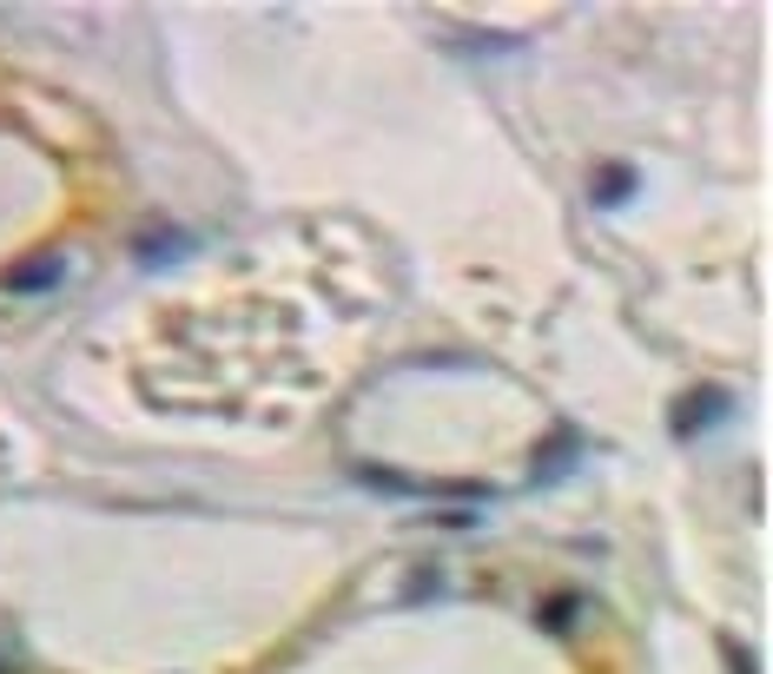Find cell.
<instances>
[{"mask_svg":"<svg viewBox=\"0 0 773 674\" xmlns=\"http://www.w3.org/2000/svg\"><path fill=\"white\" fill-rule=\"evenodd\" d=\"M734 410V397L721 390V384H701V390H687L681 403H674V416H668V430L687 444V437H708L714 424H721V416Z\"/></svg>","mask_w":773,"mask_h":674,"instance_id":"obj_1","label":"cell"},{"mask_svg":"<svg viewBox=\"0 0 773 674\" xmlns=\"http://www.w3.org/2000/svg\"><path fill=\"white\" fill-rule=\"evenodd\" d=\"M60 278H66V259H60V251H34L27 265H8V272H0V291L27 298V291H53Z\"/></svg>","mask_w":773,"mask_h":674,"instance_id":"obj_2","label":"cell"},{"mask_svg":"<svg viewBox=\"0 0 773 674\" xmlns=\"http://www.w3.org/2000/svg\"><path fill=\"white\" fill-rule=\"evenodd\" d=\"M641 192V179H635V165H601L595 173V205L601 212H615V205H628Z\"/></svg>","mask_w":773,"mask_h":674,"instance_id":"obj_3","label":"cell"},{"mask_svg":"<svg viewBox=\"0 0 773 674\" xmlns=\"http://www.w3.org/2000/svg\"><path fill=\"white\" fill-rule=\"evenodd\" d=\"M133 251H139L146 265H165V259H179V251H192V238L186 232H139Z\"/></svg>","mask_w":773,"mask_h":674,"instance_id":"obj_4","label":"cell"},{"mask_svg":"<svg viewBox=\"0 0 773 674\" xmlns=\"http://www.w3.org/2000/svg\"><path fill=\"white\" fill-rule=\"evenodd\" d=\"M575 450H582V437H575V430H556V437H549V450L536 457V476H543V483H549V476H562V463H569Z\"/></svg>","mask_w":773,"mask_h":674,"instance_id":"obj_5","label":"cell"},{"mask_svg":"<svg viewBox=\"0 0 773 674\" xmlns=\"http://www.w3.org/2000/svg\"><path fill=\"white\" fill-rule=\"evenodd\" d=\"M569 615H575V602H569V596H562V602H549V609H543V622H549V628H562V622H569Z\"/></svg>","mask_w":773,"mask_h":674,"instance_id":"obj_6","label":"cell"},{"mask_svg":"<svg viewBox=\"0 0 773 674\" xmlns=\"http://www.w3.org/2000/svg\"><path fill=\"white\" fill-rule=\"evenodd\" d=\"M727 661H734V674H753V654H747L740 641H727Z\"/></svg>","mask_w":773,"mask_h":674,"instance_id":"obj_7","label":"cell"}]
</instances>
